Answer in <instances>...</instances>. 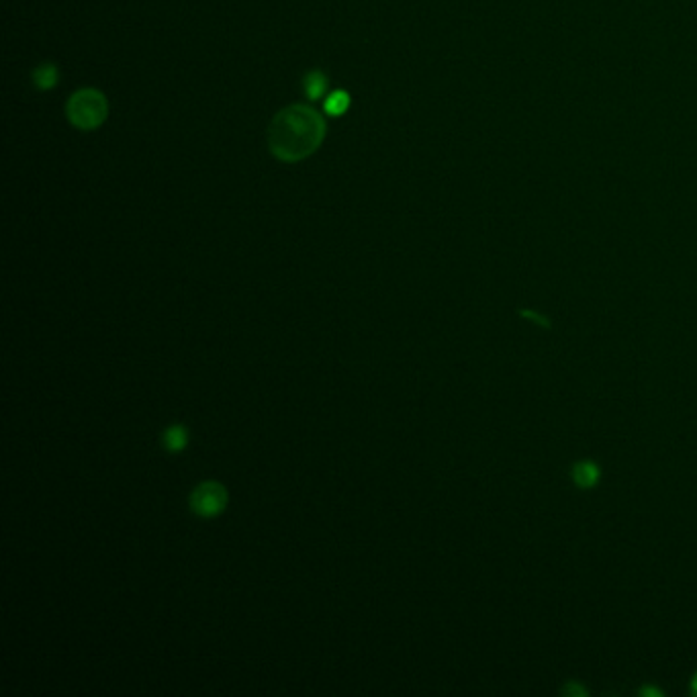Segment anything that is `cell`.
<instances>
[{"label":"cell","mask_w":697,"mask_h":697,"mask_svg":"<svg viewBox=\"0 0 697 697\" xmlns=\"http://www.w3.org/2000/svg\"><path fill=\"white\" fill-rule=\"evenodd\" d=\"M691 689H693V693H697V673L693 675V681H691Z\"/></svg>","instance_id":"30bf717a"},{"label":"cell","mask_w":697,"mask_h":697,"mask_svg":"<svg viewBox=\"0 0 697 697\" xmlns=\"http://www.w3.org/2000/svg\"><path fill=\"white\" fill-rule=\"evenodd\" d=\"M350 109V94L346 90H334L326 99V113L329 117H340Z\"/></svg>","instance_id":"52a82bcc"},{"label":"cell","mask_w":697,"mask_h":697,"mask_svg":"<svg viewBox=\"0 0 697 697\" xmlns=\"http://www.w3.org/2000/svg\"><path fill=\"white\" fill-rule=\"evenodd\" d=\"M186 430L182 428V426H172L170 430L166 431V436H164V440H166V446L170 448V450H180L182 446L186 444Z\"/></svg>","instance_id":"ba28073f"},{"label":"cell","mask_w":697,"mask_h":697,"mask_svg":"<svg viewBox=\"0 0 697 697\" xmlns=\"http://www.w3.org/2000/svg\"><path fill=\"white\" fill-rule=\"evenodd\" d=\"M563 693H577V696H581V693H585V689L581 685H577V683H568L563 689Z\"/></svg>","instance_id":"9c48e42d"},{"label":"cell","mask_w":697,"mask_h":697,"mask_svg":"<svg viewBox=\"0 0 697 697\" xmlns=\"http://www.w3.org/2000/svg\"><path fill=\"white\" fill-rule=\"evenodd\" d=\"M326 119L309 104H291L268 125V148L276 160L295 164L309 158L324 144Z\"/></svg>","instance_id":"6da1fadb"},{"label":"cell","mask_w":697,"mask_h":697,"mask_svg":"<svg viewBox=\"0 0 697 697\" xmlns=\"http://www.w3.org/2000/svg\"><path fill=\"white\" fill-rule=\"evenodd\" d=\"M225 499H227V495H225V489L221 485L205 483V485H201L199 489L194 491L193 497H191V503H193V509L196 513L215 516L225 507Z\"/></svg>","instance_id":"3957f363"},{"label":"cell","mask_w":697,"mask_h":697,"mask_svg":"<svg viewBox=\"0 0 697 697\" xmlns=\"http://www.w3.org/2000/svg\"><path fill=\"white\" fill-rule=\"evenodd\" d=\"M303 90H305V96L309 101H319L324 99L327 90V76L321 72V70H313V72H307L305 78H303Z\"/></svg>","instance_id":"8992f818"},{"label":"cell","mask_w":697,"mask_h":697,"mask_svg":"<svg viewBox=\"0 0 697 697\" xmlns=\"http://www.w3.org/2000/svg\"><path fill=\"white\" fill-rule=\"evenodd\" d=\"M33 86L37 90H51V89H56L58 86V82H60V70H58V66L56 64H51V61H45V64H41V66H37L35 70H33Z\"/></svg>","instance_id":"277c9868"},{"label":"cell","mask_w":697,"mask_h":697,"mask_svg":"<svg viewBox=\"0 0 697 697\" xmlns=\"http://www.w3.org/2000/svg\"><path fill=\"white\" fill-rule=\"evenodd\" d=\"M66 117L80 131H92L101 127L109 117V103L101 90H76L66 104Z\"/></svg>","instance_id":"7a4b0ae2"},{"label":"cell","mask_w":697,"mask_h":697,"mask_svg":"<svg viewBox=\"0 0 697 697\" xmlns=\"http://www.w3.org/2000/svg\"><path fill=\"white\" fill-rule=\"evenodd\" d=\"M599 466L591 462V460H583V462H577L573 466V481L575 485L581 487V489H591L597 485L599 481Z\"/></svg>","instance_id":"5b68a950"}]
</instances>
